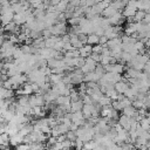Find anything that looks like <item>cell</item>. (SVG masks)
<instances>
[{
  "instance_id": "1",
  "label": "cell",
  "mask_w": 150,
  "mask_h": 150,
  "mask_svg": "<svg viewBox=\"0 0 150 150\" xmlns=\"http://www.w3.org/2000/svg\"><path fill=\"white\" fill-rule=\"evenodd\" d=\"M47 28H49L52 35H56V36H61L67 33V23L66 22H56L55 25L47 27Z\"/></svg>"
},
{
  "instance_id": "2",
  "label": "cell",
  "mask_w": 150,
  "mask_h": 150,
  "mask_svg": "<svg viewBox=\"0 0 150 150\" xmlns=\"http://www.w3.org/2000/svg\"><path fill=\"white\" fill-rule=\"evenodd\" d=\"M43 104H45L43 95L35 94V95H29V96H28V105H29V107H34V105H43Z\"/></svg>"
},
{
  "instance_id": "3",
  "label": "cell",
  "mask_w": 150,
  "mask_h": 150,
  "mask_svg": "<svg viewBox=\"0 0 150 150\" xmlns=\"http://www.w3.org/2000/svg\"><path fill=\"white\" fill-rule=\"evenodd\" d=\"M110 22V25L115 26V25H122L123 21H124V16L122 15V12L121 11H117L115 14H112L110 18H107Z\"/></svg>"
},
{
  "instance_id": "4",
  "label": "cell",
  "mask_w": 150,
  "mask_h": 150,
  "mask_svg": "<svg viewBox=\"0 0 150 150\" xmlns=\"http://www.w3.org/2000/svg\"><path fill=\"white\" fill-rule=\"evenodd\" d=\"M128 87H129V83L125 82V81H123V80H120V81H117V82L114 83V88H115V90L118 94H123L127 90Z\"/></svg>"
},
{
  "instance_id": "5",
  "label": "cell",
  "mask_w": 150,
  "mask_h": 150,
  "mask_svg": "<svg viewBox=\"0 0 150 150\" xmlns=\"http://www.w3.org/2000/svg\"><path fill=\"white\" fill-rule=\"evenodd\" d=\"M100 77H101V76H100L96 71L91 70V71H88V73H86V74L83 75V82H88V81L97 82V81L100 80Z\"/></svg>"
},
{
  "instance_id": "6",
  "label": "cell",
  "mask_w": 150,
  "mask_h": 150,
  "mask_svg": "<svg viewBox=\"0 0 150 150\" xmlns=\"http://www.w3.org/2000/svg\"><path fill=\"white\" fill-rule=\"evenodd\" d=\"M122 114H124V115H127V116H129V117H136L137 115H138V111H137V109H135L131 104L130 105H127V107H124V108H122Z\"/></svg>"
},
{
  "instance_id": "7",
  "label": "cell",
  "mask_w": 150,
  "mask_h": 150,
  "mask_svg": "<svg viewBox=\"0 0 150 150\" xmlns=\"http://www.w3.org/2000/svg\"><path fill=\"white\" fill-rule=\"evenodd\" d=\"M136 8L137 9H142L144 12H149L150 1L149 0H136Z\"/></svg>"
},
{
  "instance_id": "8",
  "label": "cell",
  "mask_w": 150,
  "mask_h": 150,
  "mask_svg": "<svg viewBox=\"0 0 150 150\" xmlns=\"http://www.w3.org/2000/svg\"><path fill=\"white\" fill-rule=\"evenodd\" d=\"M79 54H80V56H82V57L89 56V55L91 54V46L88 45V43H84L81 48H79Z\"/></svg>"
},
{
  "instance_id": "9",
  "label": "cell",
  "mask_w": 150,
  "mask_h": 150,
  "mask_svg": "<svg viewBox=\"0 0 150 150\" xmlns=\"http://www.w3.org/2000/svg\"><path fill=\"white\" fill-rule=\"evenodd\" d=\"M22 141H23V136H21L19 132H16V134L9 136V144L13 145V146H15V145L22 143Z\"/></svg>"
},
{
  "instance_id": "10",
  "label": "cell",
  "mask_w": 150,
  "mask_h": 150,
  "mask_svg": "<svg viewBox=\"0 0 150 150\" xmlns=\"http://www.w3.org/2000/svg\"><path fill=\"white\" fill-rule=\"evenodd\" d=\"M13 95H14L13 89H7V88L0 86V98H4V100H6V98H11Z\"/></svg>"
},
{
  "instance_id": "11",
  "label": "cell",
  "mask_w": 150,
  "mask_h": 150,
  "mask_svg": "<svg viewBox=\"0 0 150 150\" xmlns=\"http://www.w3.org/2000/svg\"><path fill=\"white\" fill-rule=\"evenodd\" d=\"M57 40H60V36H56V35H50V36L46 38V39H45V47H47V48H53L54 43H55Z\"/></svg>"
},
{
  "instance_id": "12",
  "label": "cell",
  "mask_w": 150,
  "mask_h": 150,
  "mask_svg": "<svg viewBox=\"0 0 150 150\" xmlns=\"http://www.w3.org/2000/svg\"><path fill=\"white\" fill-rule=\"evenodd\" d=\"M117 12V9H115L112 6H107L102 12H101V14L100 15H102V16H104V18H110L112 14H115Z\"/></svg>"
},
{
  "instance_id": "13",
  "label": "cell",
  "mask_w": 150,
  "mask_h": 150,
  "mask_svg": "<svg viewBox=\"0 0 150 150\" xmlns=\"http://www.w3.org/2000/svg\"><path fill=\"white\" fill-rule=\"evenodd\" d=\"M136 32V27H135V22H128L127 26L123 28V33L127 35H131L132 33Z\"/></svg>"
},
{
  "instance_id": "14",
  "label": "cell",
  "mask_w": 150,
  "mask_h": 150,
  "mask_svg": "<svg viewBox=\"0 0 150 150\" xmlns=\"http://www.w3.org/2000/svg\"><path fill=\"white\" fill-rule=\"evenodd\" d=\"M141 128H143L144 130H149L150 129V118L149 116H143L139 121H138Z\"/></svg>"
},
{
  "instance_id": "15",
  "label": "cell",
  "mask_w": 150,
  "mask_h": 150,
  "mask_svg": "<svg viewBox=\"0 0 150 150\" xmlns=\"http://www.w3.org/2000/svg\"><path fill=\"white\" fill-rule=\"evenodd\" d=\"M82 105H83V102L82 100H77V101H74V102H70V111H79L82 109Z\"/></svg>"
},
{
  "instance_id": "16",
  "label": "cell",
  "mask_w": 150,
  "mask_h": 150,
  "mask_svg": "<svg viewBox=\"0 0 150 150\" xmlns=\"http://www.w3.org/2000/svg\"><path fill=\"white\" fill-rule=\"evenodd\" d=\"M67 4H68L67 0H60V1L54 6V9H55L56 12H64L66 8H67Z\"/></svg>"
},
{
  "instance_id": "17",
  "label": "cell",
  "mask_w": 150,
  "mask_h": 150,
  "mask_svg": "<svg viewBox=\"0 0 150 150\" xmlns=\"http://www.w3.org/2000/svg\"><path fill=\"white\" fill-rule=\"evenodd\" d=\"M87 43H88V45H90V46L98 43V36H97L95 33L88 34V35H87Z\"/></svg>"
},
{
  "instance_id": "18",
  "label": "cell",
  "mask_w": 150,
  "mask_h": 150,
  "mask_svg": "<svg viewBox=\"0 0 150 150\" xmlns=\"http://www.w3.org/2000/svg\"><path fill=\"white\" fill-rule=\"evenodd\" d=\"M104 94L112 101V100H116L117 98V95H118V93L115 90V88H110V89H107L105 91H104Z\"/></svg>"
},
{
  "instance_id": "19",
  "label": "cell",
  "mask_w": 150,
  "mask_h": 150,
  "mask_svg": "<svg viewBox=\"0 0 150 150\" xmlns=\"http://www.w3.org/2000/svg\"><path fill=\"white\" fill-rule=\"evenodd\" d=\"M145 13H146V12H144V11H142V9H137V11L135 12V14H134V20H135L136 22L142 21L143 18H144V15H145Z\"/></svg>"
},
{
  "instance_id": "20",
  "label": "cell",
  "mask_w": 150,
  "mask_h": 150,
  "mask_svg": "<svg viewBox=\"0 0 150 150\" xmlns=\"http://www.w3.org/2000/svg\"><path fill=\"white\" fill-rule=\"evenodd\" d=\"M97 103H98L101 107H104V105H109V104L111 103V100H110L107 95H102L101 98L97 101Z\"/></svg>"
},
{
  "instance_id": "21",
  "label": "cell",
  "mask_w": 150,
  "mask_h": 150,
  "mask_svg": "<svg viewBox=\"0 0 150 150\" xmlns=\"http://www.w3.org/2000/svg\"><path fill=\"white\" fill-rule=\"evenodd\" d=\"M28 96L29 95H19L18 97V104L20 105H28Z\"/></svg>"
},
{
  "instance_id": "22",
  "label": "cell",
  "mask_w": 150,
  "mask_h": 150,
  "mask_svg": "<svg viewBox=\"0 0 150 150\" xmlns=\"http://www.w3.org/2000/svg\"><path fill=\"white\" fill-rule=\"evenodd\" d=\"M69 97H70V102H74V101H77V100H80V95H79V91H77V90L75 91V89H73V90L70 91V94H69Z\"/></svg>"
},
{
  "instance_id": "23",
  "label": "cell",
  "mask_w": 150,
  "mask_h": 150,
  "mask_svg": "<svg viewBox=\"0 0 150 150\" xmlns=\"http://www.w3.org/2000/svg\"><path fill=\"white\" fill-rule=\"evenodd\" d=\"M94 71H96V73H97L100 76H102V75L104 74V71H105V70H104V67H103L101 63H100V64H98V63H96V67H95Z\"/></svg>"
},
{
  "instance_id": "24",
  "label": "cell",
  "mask_w": 150,
  "mask_h": 150,
  "mask_svg": "<svg viewBox=\"0 0 150 150\" xmlns=\"http://www.w3.org/2000/svg\"><path fill=\"white\" fill-rule=\"evenodd\" d=\"M102 49H103V47H102V45H100V43H96V45H93V46H91V52H93V53H98V54H101Z\"/></svg>"
},
{
  "instance_id": "25",
  "label": "cell",
  "mask_w": 150,
  "mask_h": 150,
  "mask_svg": "<svg viewBox=\"0 0 150 150\" xmlns=\"http://www.w3.org/2000/svg\"><path fill=\"white\" fill-rule=\"evenodd\" d=\"M120 103H121L122 108H124V107H127V105H130V104H131V100H130V98H128V97H125V96H123V98H122V100H120Z\"/></svg>"
},
{
  "instance_id": "26",
  "label": "cell",
  "mask_w": 150,
  "mask_h": 150,
  "mask_svg": "<svg viewBox=\"0 0 150 150\" xmlns=\"http://www.w3.org/2000/svg\"><path fill=\"white\" fill-rule=\"evenodd\" d=\"M66 138L69 139V141H75V138H76L75 131H73V130H68V131L66 132Z\"/></svg>"
},
{
  "instance_id": "27",
  "label": "cell",
  "mask_w": 150,
  "mask_h": 150,
  "mask_svg": "<svg viewBox=\"0 0 150 150\" xmlns=\"http://www.w3.org/2000/svg\"><path fill=\"white\" fill-rule=\"evenodd\" d=\"M102 66H105V64H109L110 63V56H103L101 55V59H100V62Z\"/></svg>"
},
{
  "instance_id": "28",
  "label": "cell",
  "mask_w": 150,
  "mask_h": 150,
  "mask_svg": "<svg viewBox=\"0 0 150 150\" xmlns=\"http://www.w3.org/2000/svg\"><path fill=\"white\" fill-rule=\"evenodd\" d=\"M20 49H21V50H22V53H25V54H27V53H30V45L23 43V45L20 47Z\"/></svg>"
},
{
  "instance_id": "29",
  "label": "cell",
  "mask_w": 150,
  "mask_h": 150,
  "mask_svg": "<svg viewBox=\"0 0 150 150\" xmlns=\"http://www.w3.org/2000/svg\"><path fill=\"white\" fill-rule=\"evenodd\" d=\"M94 61H96V62H100V59H101V54H98V53H93L91 52V54L89 55Z\"/></svg>"
},
{
  "instance_id": "30",
  "label": "cell",
  "mask_w": 150,
  "mask_h": 150,
  "mask_svg": "<svg viewBox=\"0 0 150 150\" xmlns=\"http://www.w3.org/2000/svg\"><path fill=\"white\" fill-rule=\"evenodd\" d=\"M86 86L88 88H96V87H98V83L97 82H93V81H88V82H86Z\"/></svg>"
},
{
  "instance_id": "31",
  "label": "cell",
  "mask_w": 150,
  "mask_h": 150,
  "mask_svg": "<svg viewBox=\"0 0 150 150\" xmlns=\"http://www.w3.org/2000/svg\"><path fill=\"white\" fill-rule=\"evenodd\" d=\"M142 22H144V23H149V22H150V14H149V12L145 13V15H144Z\"/></svg>"
},
{
  "instance_id": "32",
  "label": "cell",
  "mask_w": 150,
  "mask_h": 150,
  "mask_svg": "<svg viewBox=\"0 0 150 150\" xmlns=\"http://www.w3.org/2000/svg\"><path fill=\"white\" fill-rule=\"evenodd\" d=\"M77 128H79V125H76V124H75V123H73V122H71V123H70V125H69V130H73V131H75Z\"/></svg>"
},
{
  "instance_id": "33",
  "label": "cell",
  "mask_w": 150,
  "mask_h": 150,
  "mask_svg": "<svg viewBox=\"0 0 150 150\" xmlns=\"http://www.w3.org/2000/svg\"><path fill=\"white\" fill-rule=\"evenodd\" d=\"M60 0H49V2H50V5H53V6H55L57 2H59Z\"/></svg>"
}]
</instances>
